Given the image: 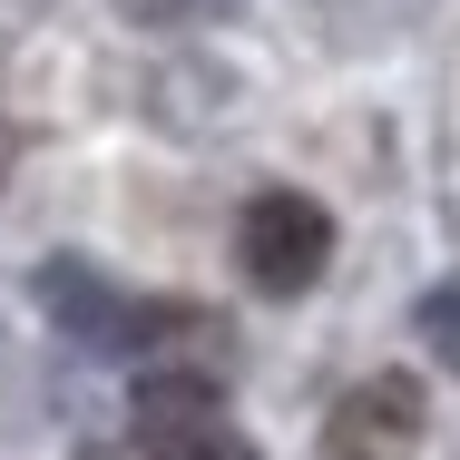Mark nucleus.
<instances>
[{
	"label": "nucleus",
	"mask_w": 460,
	"mask_h": 460,
	"mask_svg": "<svg viewBox=\"0 0 460 460\" xmlns=\"http://www.w3.org/2000/svg\"><path fill=\"white\" fill-rule=\"evenodd\" d=\"M49 304H59V333L69 343H98V353H147L186 323V304H137L108 275H79V265H49Z\"/></svg>",
	"instance_id": "obj_2"
},
{
	"label": "nucleus",
	"mask_w": 460,
	"mask_h": 460,
	"mask_svg": "<svg viewBox=\"0 0 460 460\" xmlns=\"http://www.w3.org/2000/svg\"><path fill=\"white\" fill-rule=\"evenodd\" d=\"M0 177H10V137H0Z\"/></svg>",
	"instance_id": "obj_8"
},
{
	"label": "nucleus",
	"mask_w": 460,
	"mask_h": 460,
	"mask_svg": "<svg viewBox=\"0 0 460 460\" xmlns=\"http://www.w3.org/2000/svg\"><path fill=\"white\" fill-rule=\"evenodd\" d=\"M421 333H431V353L460 372V275H441L431 294H421Z\"/></svg>",
	"instance_id": "obj_5"
},
{
	"label": "nucleus",
	"mask_w": 460,
	"mask_h": 460,
	"mask_svg": "<svg viewBox=\"0 0 460 460\" xmlns=\"http://www.w3.org/2000/svg\"><path fill=\"white\" fill-rule=\"evenodd\" d=\"M157 460H255V451L226 441V431H196V441H177V451H157Z\"/></svg>",
	"instance_id": "obj_6"
},
{
	"label": "nucleus",
	"mask_w": 460,
	"mask_h": 460,
	"mask_svg": "<svg viewBox=\"0 0 460 460\" xmlns=\"http://www.w3.org/2000/svg\"><path fill=\"white\" fill-rule=\"evenodd\" d=\"M411 431H421V392H411L402 372H382V382H363V392L333 411L323 441H333V460H392Z\"/></svg>",
	"instance_id": "obj_3"
},
{
	"label": "nucleus",
	"mask_w": 460,
	"mask_h": 460,
	"mask_svg": "<svg viewBox=\"0 0 460 460\" xmlns=\"http://www.w3.org/2000/svg\"><path fill=\"white\" fill-rule=\"evenodd\" d=\"M147 20H196V10H226V0H137Z\"/></svg>",
	"instance_id": "obj_7"
},
{
	"label": "nucleus",
	"mask_w": 460,
	"mask_h": 460,
	"mask_svg": "<svg viewBox=\"0 0 460 460\" xmlns=\"http://www.w3.org/2000/svg\"><path fill=\"white\" fill-rule=\"evenodd\" d=\"M206 411H216V382H206V372H147V382H137V431H147L157 451L196 441Z\"/></svg>",
	"instance_id": "obj_4"
},
{
	"label": "nucleus",
	"mask_w": 460,
	"mask_h": 460,
	"mask_svg": "<svg viewBox=\"0 0 460 460\" xmlns=\"http://www.w3.org/2000/svg\"><path fill=\"white\" fill-rule=\"evenodd\" d=\"M235 265H245V284H265V294H304V284L333 265V216H323L314 196H294V186H265V196L245 206Z\"/></svg>",
	"instance_id": "obj_1"
}]
</instances>
